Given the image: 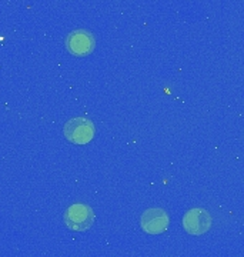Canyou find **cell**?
Returning <instances> with one entry per match:
<instances>
[{
  "label": "cell",
  "mask_w": 244,
  "mask_h": 257,
  "mask_svg": "<svg viewBox=\"0 0 244 257\" xmlns=\"http://www.w3.org/2000/svg\"><path fill=\"white\" fill-rule=\"evenodd\" d=\"M63 133L73 145H87L94 138L96 128L94 123L87 117H74L64 124Z\"/></svg>",
  "instance_id": "6da1fadb"
},
{
  "label": "cell",
  "mask_w": 244,
  "mask_h": 257,
  "mask_svg": "<svg viewBox=\"0 0 244 257\" xmlns=\"http://www.w3.org/2000/svg\"><path fill=\"white\" fill-rule=\"evenodd\" d=\"M94 223V211L90 206L76 203L64 213V224L74 231L89 230Z\"/></svg>",
  "instance_id": "7a4b0ae2"
},
{
  "label": "cell",
  "mask_w": 244,
  "mask_h": 257,
  "mask_svg": "<svg viewBox=\"0 0 244 257\" xmlns=\"http://www.w3.org/2000/svg\"><path fill=\"white\" fill-rule=\"evenodd\" d=\"M96 47V39L89 30L84 29H77L73 30L69 36L66 37V49L72 53L73 56H87Z\"/></svg>",
  "instance_id": "3957f363"
},
{
  "label": "cell",
  "mask_w": 244,
  "mask_h": 257,
  "mask_svg": "<svg viewBox=\"0 0 244 257\" xmlns=\"http://www.w3.org/2000/svg\"><path fill=\"white\" fill-rule=\"evenodd\" d=\"M183 227L193 236L204 234L211 227V216L204 209H191L183 217Z\"/></svg>",
  "instance_id": "277c9868"
},
{
  "label": "cell",
  "mask_w": 244,
  "mask_h": 257,
  "mask_svg": "<svg viewBox=\"0 0 244 257\" xmlns=\"http://www.w3.org/2000/svg\"><path fill=\"white\" fill-rule=\"evenodd\" d=\"M169 226V214L163 209H149L142 216V229L149 234H160Z\"/></svg>",
  "instance_id": "5b68a950"
}]
</instances>
